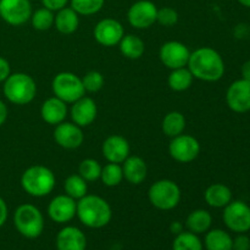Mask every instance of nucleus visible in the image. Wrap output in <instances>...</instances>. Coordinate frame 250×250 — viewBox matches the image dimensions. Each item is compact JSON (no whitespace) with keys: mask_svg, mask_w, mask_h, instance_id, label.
Wrapping results in <instances>:
<instances>
[{"mask_svg":"<svg viewBox=\"0 0 250 250\" xmlns=\"http://www.w3.org/2000/svg\"><path fill=\"white\" fill-rule=\"evenodd\" d=\"M187 67L193 77L204 82H217L225 75V61L221 54L210 46H202L190 51Z\"/></svg>","mask_w":250,"mask_h":250,"instance_id":"f257e3e1","label":"nucleus"},{"mask_svg":"<svg viewBox=\"0 0 250 250\" xmlns=\"http://www.w3.org/2000/svg\"><path fill=\"white\" fill-rule=\"evenodd\" d=\"M76 216L88 229H99L111 221L112 210L109 203L99 195L87 194L77 200Z\"/></svg>","mask_w":250,"mask_h":250,"instance_id":"f03ea898","label":"nucleus"},{"mask_svg":"<svg viewBox=\"0 0 250 250\" xmlns=\"http://www.w3.org/2000/svg\"><path fill=\"white\" fill-rule=\"evenodd\" d=\"M56 185L53 171L43 165L29 166L21 176V187L28 195L43 198L50 194Z\"/></svg>","mask_w":250,"mask_h":250,"instance_id":"7ed1b4c3","label":"nucleus"},{"mask_svg":"<svg viewBox=\"0 0 250 250\" xmlns=\"http://www.w3.org/2000/svg\"><path fill=\"white\" fill-rule=\"evenodd\" d=\"M2 83L4 97L15 105L29 104L37 95V83L28 73H11Z\"/></svg>","mask_w":250,"mask_h":250,"instance_id":"20e7f679","label":"nucleus"},{"mask_svg":"<svg viewBox=\"0 0 250 250\" xmlns=\"http://www.w3.org/2000/svg\"><path fill=\"white\" fill-rule=\"evenodd\" d=\"M14 225L21 236L36 239L44 231V216L33 204H21L14 212Z\"/></svg>","mask_w":250,"mask_h":250,"instance_id":"39448f33","label":"nucleus"},{"mask_svg":"<svg viewBox=\"0 0 250 250\" xmlns=\"http://www.w3.org/2000/svg\"><path fill=\"white\" fill-rule=\"evenodd\" d=\"M181 188L175 181L159 180L150 186L148 190V199L154 208L161 211H170L175 209L181 202Z\"/></svg>","mask_w":250,"mask_h":250,"instance_id":"423d86ee","label":"nucleus"},{"mask_svg":"<svg viewBox=\"0 0 250 250\" xmlns=\"http://www.w3.org/2000/svg\"><path fill=\"white\" fill-rule=\"evenodd\" d=\"M51 89L54 95L65 102L66 104H73L85 95L82 78L78 77L76 73L67 72V71L58 73L53 78Z\"/></svg>","mask_w":250,"mask_h":250,"instance_id":"0eeeda50","label":"nucleus"},{"mask_svg":"<svg viewBox=\"0 0 250 250\" xmlns=\"http://www.w3.org/2000/svg\"><path fill=\"white\" fill-rule=\"evenodd\" d=\"M222 220L229 231L247 233L250 229V207L243 200H232L224 208Z\"/></svg>","mask_w":250,"mask_h":250,"instance_id":"6e6552de","label":"nucleus"},{"mask_svg":"<svg viewBox=\"0 0 250 250\" xmlns=\"http://www.w3.org/2000/svg\"><path fill=\"white\" fill-rule=\"evenodd\" d=\"M200 143L197 138L189 134H180L171 138L168 144V154L175 161L181 164H189L194 161L200 154Z\"/></svg>","mask_w":250,"mask_h":250,"instance_id":"1a4fd4ad","label":"nucleus"},{"mask_svg":"<svg viewBox=\"0 0 250 250\" xmlns=\"http://www.w3.org/2000/svg\"><path fill=\"white\" fill-rule=\"evenodd\" d=\"M31 0H0V17L11 26H22L31 20Z\"/></svg>","mask_w":250,"mask_h":250,"instance_id":"9d476101","label":"nucleus"},{"mask_svg":"<svg viewBox=\"0 0 250 250\" xmlns=\"http://www.w3.org/2000/svg\"><path fill=\"white\" fill-rule=\"evenodd\" d=\"M158 7L150 0H138L131 5L127 12L129 24L137 29H146L156 23Z\"/></svg>","mask_w":250,"mask_h":250,"instance_id":"9b49d317","label":"nucleus"},{"mask_svg":"<svg viewBox=\"0 0 250 250\" xmlns=\"http://www.w3.org/2000/svg\"><path fill=\"white\" fill-rule=\"evenodd\" d=\"M190 56V50L186 44L177 41L166 42L159 50V59L170 70L186 67Z\"/></svg>","mask_w":250,"mask_h":250,"instance_id":"f8f14e48","label":"nucleus"},{"mask_svg":"<svg viewBox=\"0 0 250 250\" xmlns=\"http://www.w3.org/2000/svg\"><path fill=\"white\" fill-rule=\"evenodd\" d=\"M227 106L237 114L250 111V81L239 78L229 84L226 92Z\"/></svg>","mask_w":250,"mask_h":250,"instance_id":"ddd939ff","label":"nucleus"},{"mask_svg":"<svg viewBox=\"0 0 250 250\" xmlns=\"http://www.w3.org/2000/svg\"><path fill=\"white\" fill-rule=\"evenodd\" d=\"M94 39L103 46L119 45L125 36V29L121 22L115 19H104L97 23L93 31Z\"/></svg>","mask_w":250,"mask_h":250,"instance_id":"4468645a","label":"nucleus"},{"mask_svg":"<svg viewBox=\"0 0 250 250\" xmlns=\"http://www.w3.org/2000/svg\"><path fill=\"white\" fill-rule=\"evenodd\" d=\"M77 200L67 194L56 195L48 205V215L51 221L56 224H67L76 217Z\"/></svg>","mask_w":250,"mask_h":250,"instance_id":"2eb2a0df","label":"nucleus"},{"mask_svg":"<svg viewBox=\"0 0 250 250\" xmlns=\"http://www.w3.org/2000/svg\"><path fill=\"white\" fill-rule=\"evenodd\" d=\"M54 141L59 146L67 150L80 148L84 141L82 127L77 126L73 122H61L56 125L54 129Z\"/></svg>","mask_w":250,"mask_h":250,"instance_id":"dca6fc26","label":"nucleus"},{"mask_svg":"<svg viewBox=\"0 0 250 250\" xmlns=\"http://www.w3.org/2000/svg\"><path fill=\"white\" fill-rule=\"evenodd\" d=\"M102 153L107 163L122 164L131 154V146L125 137L112 134L103 142Z\"/></svg>","mask_w":250,"mask_h":250,"instance_id":"f3484780","label":"nucleus"},{"mask_svg":"<svg viewBox=\"0 0 250 250\" xmlns=\"http://www.w3.org/2000/svg\"><path fill=\"white\" fill-rule=\"evenodd\" d=\"M98 115L97 103L89 97H82L71 107V119L80 127H87L95 121Z\"/></svg>","mask_w":250,"mask_h":250,"instance_id":"a211bd4d","label":"nucleus"},{"mask_svg":"<svg viewBox=\"0 0 250 250\" xmlns=\"http://www.w3.org/2000/svg\"><path fill=\"white\" fill-rule=\"evenodd\" d=\"M55 246L58 250H85L87 237L78 227L66 226L56 234Z\"/></svg>","mask_w":250,"mask_h":250,"instance_id":"6ab92c4d","label":"nucleus"},{"mask_svg":"<svg viewBox=\"0 0 250 250\" xmlns=\"http://www.w3.org/2000/svg\"><path fill=\"white\" fill-rule=\"evenodd\" d=\"M67 111V104L56 98L55 95L46 99L41 106L42 119L45 124L51 125V126H56L65 121Z\"/></svg>","mask_w":250,"mask_h":250,"instance_id":"aec40b11","label":"nucleus"},{"mask_svg":"<svg viewBox=\"0 0 250 250\" xmlns=\"http://www.w3.org/2000/svg\"><path fill=\"white\" fill-rule=\"evenodd\" d=\"M122 171H124L125 180L134 186L143 183L148 175V167H146V161L138 155H129L122 163Z\"/></svg>","mask_w":250,"mask_h":250,"instance_id":"412c9836","label":"nucleus"},{"mask_svg":"<svg viewBox=\"0 0 250 250\" xmlns=\"http://www.w3.org/2000/svg\"><path fill=\"white\" fill-rule=\"evenodd\" d=\"M204 199L209 207L221 209L232 202V190L224 183H212L205 190Z\"/></svg>","mask_w":250,"mask_h":250,"instance_id":"4be33fe9","label":"nucleus"},{"mask_svg":"<svg viewBox=\"0 0 250 250\" xmlns=\"http://www.w3.org/2000/svg\"><path fill=\"white\" fill-rule=\"evenodd\" d=\"M54 26L62 34L75 33L80 26V15L71 6H65L63 9L56 11Z\"/></svg>","mask_w":250,"mask_h":250,"instance_id":"5701e85b","label":"nucleus"},{"mask_svg":"<svg viewBox=\"0 0 250 250\" xmlns=\"http://www.w3.org/2000/svg\"><path fill=\"white\" fill-rule=\"evenodd\" d=\"M212 225V216L208 210H193L186 219V227L189 232L195 234L207 233Z\"/></svg>","mask_w":250,"mask_h":250,"instance_id":"b1692460","label":"nucleus"},{"mask_svg":"<svg viewBox=\"0 0 250 250\" xmlns=\"http://www.w3.org/2000/svg\"><path fill=\"white\" fill-rule=\"evenodd\" d=\"M120 53L129 60H138L146 51L143 39L134 34H125L119 43Z\"/></svg>","mask_w":250,"mask_h":250,"instance_id":"393cba45","label":"nucleus"},{"mask_svg":"<svg viewBox=\"0 0 250 250\" xmlns=\"http://www.w3.org/2000/svg\"><path fill=\"white\" fill-rule=\"evenodd\" d=\"M233 238L229 232L220 229H210L204 238V248L207 250H232Z\"/></svg>","mask_w":250,"mask_h":250,"instance_id":"a878e982","label":"nucleus"},{"mask_svg":"<svg viewBox=\"0 0 250 250\" xmlns=\"http://www.w3.org/2000/svg\"><path fill=\"white\" fill-rule=\"evenodd\" d=\"M163 132L170 138L182 134L186 129V117L180 111H170L165 115L161 124Z\"/></svg>","mask_w":250,"mask_h":250,"instance_id":"bb28decb","label":"nucleus"},{"mask_svg":"<svg viewBox=\"0 0 250 250\" xmlns=\"http://www.w3.org/2000/svg\"><path fill=\"white\" fill-rule=\"evenodd\" d=\"M193 80H194V77H193L192 72L186 66V67L171 70L167 78V84L175 92H185L192 87Z\"/></svg>","mask_w":250,"mask_h":250,"instance_id":"cd10ccee","label":"nucleus"},{"mask_svg":"<svg viewBox=\"0 0 250 250\" xmlns=\"http://www.w3.org/2000/svg\"><path fill=\"white\" fill-rule=\"evenodd\" d=\"M65 194L73 198L75 200H80L84 195L88 194V182L78 173L70 175L63 182Z\"/></svg>","mask_w":250,"mask_h":250,"instance_id":"c85d7f7f","label":"nucleus"},{"mask_svg":"<svg viewBox=\"0 0 250 250\" xmlns=\"http://www.w3.org/2000/svg\"><path fill=\"white\" fill-rule=\"evenodd\" d=\"M172 250H204V246L198 234L183 231L173 239Z\"/></svg>","mask_w":250,"mask_h":250,"instance_id":"c756f323","label":"nucleus"},{"mask_svg":"<svg viewBox=\"0 0 250 250\" xmlns=\"http://www.w3.org/2000/svg\"><path fill=\"white\" fill-rule=\"evenodd\" d=\"M100 180L106 187H117L124 181V171L121 164L109 163L103 166Z\"/></svg>","mask_w":250,"mask_h":250,"instance_id":"7c9ffc66","label":"nucleus"},{"mask_svg":"<svg viewBox=\"0 0 250 250\" xmlns=\"http://www.w3.org/2000/svg\"><path fill=\"white\" fill-rule=\"evenodd\" d=\"M54 21H55V14L46 7L43 6L32 12L31 23L32 27L37 31H48L54 26Z\"/></svg>","mask_w":250,"mask_h":250,"instance_id":"2f4dec72","label":"nucleus"},{"mask_svg":"<svg viewBox=\"0 0 250 250\" xmlns=\"http://www.w3.org/2000/svg\"><path fill=\"white\" fill-rule=\"evenodd\" d=\"M102 168L103 166L100 165L99 161L88 158L81 161L78 166V175L82 176L87 182H94V181L100 180Z\"/></svg>","mask_w":250,"mask_h":250,"instance_id":"473e14b6","label":"nucleus"},{"mask_svg":"<svg viewBox=\"0 0 250 250\" xmlns=\"http://www.w3.org/2000/svg\"><path fill=\"white\" fill-rule=\"evenodd\" d=\"M71 7L82 16H92L103 9L105 0H70Z\"/></svg>","mask_w":250,"mask_h":250,"instance_id":"72a5a7b5","label":"nucleus"},{"mask_svg":"<svg viewBox=\"0 0 250 250\" xmlns=\"http://www.w3.org/2000/svg\"><path fill=\"white\" fill-rule=\"evenodd\" d=\"M83 87H84L85 92L89 93H97L104 87V76L99 72V71H89L85 73L82 77Z\"/></svg>","mask_w":250,"mask_h":250,"instance_id":"f704fd0d","label":"nucleus"},{"mask_svg":"<svg viewBox=\"0 0 250 250\" xmlns=\"http://www.w3.org/2000/svg\"><path fill=\"white\" fill-rule=\"evenodd\" d=\"M156 22L164 27H172L178 22V14L172 7H161L158 9V15H156Z\"/></svg>","mask_w":250,"mask_h":250,"instance_id":"c9c22d12","label":"nucleus"},{"mask_svg":"<svg viewBox=\"0 0 250 250\" xmlns=\"http://www.w3.org/2000/svg\"><path fill=\"white\" fill-rule=\"evenodd\" d=\"M232 250H250V238L244 233H238L233 239Z\"/></svg>","mask_w":250,"mask_h":250,"instance_id":"e433bc0d","label":"nucleus"},{"mask_svg":"<svg viewBox=\"0 0 250 250\" xmlns=\"http://www.w3.org/2000/svg\"><path fill=\"white\" fill-rule=\"evenodd\" d=\"M68 0H42V4L44 7L51 10V11L56 12L59 10L63 9L65 6H67Z\"/></svg>","mask_w":250,"mask_h":250,"instance_id":"4c0bfd02","label":"nucleus"},{"mask_svg":"<svg viewBox=\"0 0 250 250\" xmlns=\"http://www.w3.org/2000/svg\"><path fill=\"white\" fill-rule=\"evenodd\" d=\"M11 75V66L5 58L0 56V83L4 82Z\"/></svg>","mask_w":250,"mask_h":250,"instance_id":"58836bf2","label":"nucleus"},{"mask_svg":"<svg viewBox=\"0 0 250 250\" xmlns=\"http://www.w3.org/2000/svg\"><path fill=\"white\" fill-rule=\"evenodd\" d=\"M7 216H9V209H7V204L1 197H0V227L5 225L7 221Z\"/></svg>","mask_w":250,"mask_h":250,"instance_id":"ea45409f","label":"nucleus"},{"mask_svg":"<svg viewBox=\"0 0 250 250\" xmlns=\"http://www.w3.org/2000/svg\"><path fill=\"white\" fill-rule=\"evenodd\" d=\"M7 115H9V110H7L6 104L2 100H0V127L6 122Z\"/></svg>","mask_w":250,"mask_h":250,"instance_id":"a19ab883","label":"nucleus"},{"mask_svg":"<svg viewBox=\"0 0 250 250\" xmlns=\"http://www.w3.org/2000/svg\"><path fill=\"white\" fill-rule=\"evenodd\" d=\"M241 73H242V78H244V80L247 81H250V60H247L246 62L242 65Z\"/></svg>","mask_w":250,"mask_h":250,"instance_id":"79ce46f5","label":"nucleus"},{"mask_svg":"<svg viewBox=\"0 0 250 250\" xmlns=\"http://www.w3.org/2000/svg\"><path fill=\"white\" fill-rule=\"evenodd\" d=\"M171 232H172L175 236H177L178 233H181V232H183V225L181 224V222L178 221H175L171 224V227H170Z\"/></svg>","mask_w":250,"mask_h":250,"instance_id":"37998d69","label":"nucleus"},{"mask_svg":"<svg viewBox=\"0 0 250 250\" xmlns=\"http://www.w3.org/2000/svg\"><path fill=\"white\" fill-rule=\"evenodd\" d=\"M238 2L241 5H243V6L249 7V9H250V0H238Z\"/></svg>","mask_w":250,"mask_h":250,"instance_id":"c03bdc74","label":"nucleus"}]
</instances>
